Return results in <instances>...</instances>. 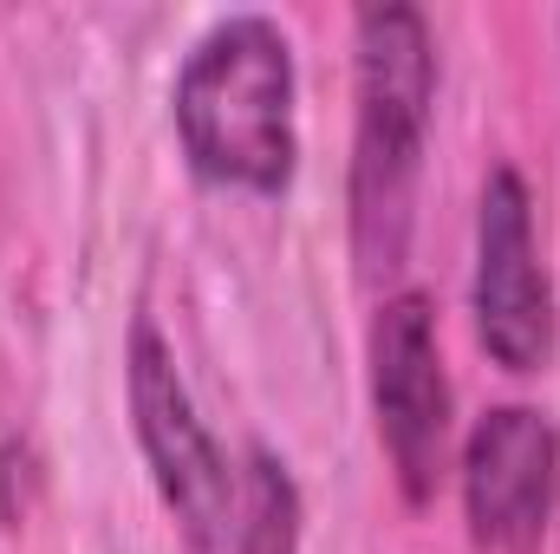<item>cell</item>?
I'll use <instances>...</instances> for the list:
<instances>
[{"mask_svg":"<svg viewBox=\"0 0 560 554\" xmlns=\"http://www.w3.org/2000/svg\"><path fill=\"white\" fill-rule=\"evenodd\" d=\"M436 105V46L418 7L359 13V125H352V255L365 280H392L411 249L418 170Z\"/></svg>","mask_w":560,"mask_h":554,"instance_id":"cell-1","label":"cell"},{"mask_svg":"<svg viewBox=\"0 0 560 554\" xmlns=\"http://www.w3.org/2000/svg\"><path fill=\"white\" fill-rule=\"evenodd\" d=\"M293 46L268 13H229L215 20L183 72H176V138L189 150L196 176L280 196L300 163V125H293Z\"/></svg>","mask_w":560,"mask_h":554,"instance_id":"cell-2","label":"cell"},{"mask_svg":"<svg viewBox=\"0 0 560 554\" xmlns=\"http://www.w3.org/2000/svg\"><path fill=\"white\" fill-rule=\"evenodd\" d=\"M125 392H131V424H138L143 463L156 476V496L170 503L189 554H229L235 542V489L242 476L229 470L222 443L196 417V399L176 372V353L163 333L138 320L125 346Z\"/></svg>","mask_w":560,"mask_h":554,"instance_id":"cell-3","label":"cell"},{"mask_svg":"<svg viewBox=\"0 0 560 554\" xmlns=\"http://www.w3.org/2000/svg\"><path fill=\"white\" fill-rule=\"evenodd\" d=\"M372 412L405 503L423 509L450 470V372L436 346V307L418 287L385 293L372 313Z\"/></svg>","mask_w":560,"mask_h":554,"instance_id":"cell-4","label":"cell"},{"mask_svg":"<svg viewBox=\"0 0 560 554\" xmlns=\"http://www.w3.org/2000/svg\"><path fill=\"white\" fill-rule=\"evenodd\" d=\"M476 339L509 372H541L555 359V287L535 242V196L522 170H489L476 203Z\"/></svg>","mask_w":560,"mask_h":554,"instance_id":"cell-5","label":"cell"},{"mask_svg":"<svg viewBox=\"0 0 560 554\" xmlns=\"http://www.w3.org/2000/svg\"><path fill=\"white\" fill-rule=\"evenodd\" d=\"M463 516L476 549L535 554L560 496V430L535 405H489L463 437Z\"/></svg>","mask_w":560,"mask_h":554,"instance_id":"cell-6","label":"cell"},{"mask_svg":"<svg viewBox=\"0 0 560 554\" xmlns=\"http://www.w3.org/2000/svg\"><path fill=\"white\" fill-rule=\"evenodd\" d=\"M229 554H300V489L275 450H248L235 489V542Z\"/></svg>","mask_w":560,"mask_h":554,"instance_id":"cell-7","label":"cell"}]
</instances>
